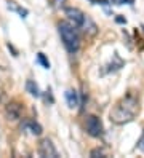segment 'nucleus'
I'll list each match as a JSON object with an SVG mask.
<instances>
[{
	"mask_svg": "<svg viewBox=\"0 0 144 158\" xmlns=\"http://www.w3.org/2000/svg\"><path fill=\"white\" fill-rule=\"evenodd\" d=\"M138 114H139V98L136 93L130 91L115 102V106L112 107L109 114V118L115 125H125L134 120Z\"/></svg>",
	"mask_w": 144,
	"mask_h": 158,
	"instance_id": "f257e3e1",
	"label": "nucleus"
},
{
	"mask_svg": "<svg viewBox=\"0 0 144 158\" xmlns=\"http://www.w3.org/2000/svg\"><path fill=\"white\" fill-rule=\"evenodd\" d=\"M77 29H79V27H75L69 21L67 23L64 21V23L58 24V32H59V35H61V40L66 46V50L71 54H75L80 48V37H79Z\"/></svg>",
	"mask_w": 144,
	"mask_h": 158,
	"instance_id": "f03ea898",
	"label": "nucleus"
},
{
	"mask_svg": "<svg viewBox=\"0 0 144 158\" xmlns=\"http://www.w3.org/2000/svg\"><path fill=\"white\" fill-rule=\"evenodd\" d=\"M85 129L91 137H99L103 136V131H104L103 122L96 115H88L85 118Z\"/></svg>",
	"mask_w": 144,
	"mask_h": 158,
	"instance_id": "7ed1b4c3",
	"label": "nucleus"
},
{
	"mask_svg": "<svg viewBox=\"0 0 144 158\" xmlns=\"http://www.w3.org/2000/svg\"><path fill=\"white\" fill-rule=\"evenodd\" d=\"M66 16H67V21L74 24L75 27H79V29L83 26L85 18H86L79 8H74V6H66Z\"/></svg>",
	"mask_w": 144,
	"mask_h": 158,
	"instance_id": "20e7f679",
	"label": "nucleus"
},
{
	"mask_svg": "<svg viewBox=\"0 0 144 158\" xmlns=\"http://www.w3.org/2000/svg\"><path fill=\"white\" fill-rule=\"evenodd\" d=\"M38 153H40V156H50V158L58 156V150L55 148L50 139H42L40 141V144H38Z\"/></svg>",
	"mask_w": 144,
	"mask_h": 158,
	"instance_id": "39448f33",
	"label": "nucleus"
},
{
	"mask_svg": "<svg viewBox=\"0 0 144 158\" xmlns=\"http://www.w3.org/2000/svg\"><path fill=\"white\" fill-rule=\"evenodd\" d=\"M21 112H23V107H21V104H18V102H10L5 107V114H7L8 120L21 118Z\"/></svg>",
	"mask_w": 144,
	"mask_h": 158,
	"instance_id": "423d86ee",
	"label": "nucleus"
},
{
	"mask_svg": "<svg viewBox=\"0 0 144 158\" xmlns=\"http://www.w3.org/2000/svg\"><path fill=\"white\" fill-rule=\"evenodd\" d=\"M21 129H24V131H27L29 134L32 136H40L42 134V126L38 125L37 122H34V120H24L23 125H21Z\"/></svg>",
	"mask_w": 144,
	"mask_h": 158,
	"instance_id": "0eeeda50",
	"label": "nucleus"
},
{
	"mask_svg": "<svg viewBox=\"0 0 144 158\" xmlns=\"http://www.w3.org/2000/svg\"><path fill=\"white\" fill-rule=\"evenodd\" d=\"M64 98H66L67 106H69L71 109H75L77 106H79V94H77L75 89H67L64 93Z\"/></svg>",
	"mask_w": 144,
	"mask_h": 158,
	"instance_id": "6e6552de",
	"label": "nucleus"
},
{
	"mask_svg": "<svg viewBox=\"0 0 144 158\" xmlns=\"http://www.w3.org/2000/svg\"><path fill=\"white\" fill-rule=\"evenodd\" d=\"M80 29H83V32L86 35H96V32H98V27H96V24L90 19L88 16L85 18V23H83V26L80 27Z\"/></svg>",
	"mask_w": 144,
	"mask_h": 158,
	"instance_id": "1a4fd4ad",
	"label": "nucleus"
},
{
	"mask_svg": "<svg viewBox=\"0 0 144 158\" xmlns=\"http://www.w3.org/2000/svg\"><path fill=\"white\" fill-rule=\"evenodd\" d=\"M7 6H8V10H11V11H16L21 18H26L29 15V10L27 8H23V6H19L16 2H13V0H8L7 2Z\"/></svg>",
	"mask_w": 144,
	"mask_h": 158,
	"instance_id": "9d476101",
	"label": "nucleus"
},
{
	"mask_svg": "<svg viewBox=\"0 0 144 158\" xmlns=\"http://www.w3.org/2000/svg\"><path fill=\"white\" fill-rule=\"evenodd\" d=\"M26 89H27V93H31V94L35 96V98L40 96V89H38L37 83H35L34 80H27V81H26Z\"/></svg>",
	"mask_w": 144,
	"mask_h": 158,
	"instance_id": "9b49d317",
	"label": "nucleus"
},
{
	"mask_svg": "<svg viewBox=\"0 0 144 158\" xmlns=\"http://www.w3.org/2000/svg\"><path fill=\"white\" fill-rule=\"evenodd\" d=\"M37 62L42 64L43 69H50V61L46 59V56H45L43 53H38V54H37Z\"/></svg>",
	"mask_w": 144,
	"mask_h": 158,
	"instance_id": "f8f14e48",
	"label": "nucleus"
},
{
	"mask_svg": "<svg viewBox=\"0 0 144 158\" xmlns=\"http://www.w3.org/2000/svg\"><path fill=\"white\" fill-rule=\"evenodd\" d=\"M66 2L67 0H51V5L55 10H66Z\"/></svg>",
	"mask_w": 144,
	"mask_h": 158,
	"instance_id": "ddd939ff",
	"label": "nucleus"
},
{
	"mask_svg": "<svg viewBox=\"0 0 144 158\" xmlns=\"http://www.w3.org/2000/svg\"><path fill=\"white\" fill-rule=\"evenodd\" d=\"M138 150L144 153V131H142V134H141V137H139V141H138Z\"/></svg>",
	"mask_w": 144,
	"mask_h": 158,
	"instance_id": "4468645a",
	"label": "nucleus"
},
{
	"mask_svg": "<svg viewBox=\"0 0 144 158\" xmlns=\"http://www.w3.org/2000/svg\"><path fill=\"white\" fill-rule=\"evenodd\" d=\"M91 156H96V155H99V156H106L104 155V152L101 150V148H94V150H91V153H90Z\"/></svg>",
	"mask_w": 144,
	"mask_h": 158,
	"instance_id": "2eb2a0df",
	"label": "nucleus"
},
{
	"mask_svg": "<svg viewBox=\"0 0 144 158\" xmlns=\"http://www.w3.org/2000/svg\"><path fill=\"white\" fill-rule=\"evenodd\" d=\"M45 99L48 101V102H53L55 99H53V96H51V89L48 88V91H46V96H45Z\"/></svg>",
	"mask_w": 144,
	"mask_h": 158,
	"instance_id": "dca6fc26",
	"label": "nucleus"
},
{
	"mask_svg": "<svg viewBox=\"0 0 144 158\" xmlns=\"http://www.w3.org/2000/svg\"><path fill=\"white\" fill-rule=\"evenodd\" d=\"M115 5H123V3H133V0H114Z\"/></svg>",
	"mask_w": 144,
	"mask_h": 158,
	"instance_id": "f3484780",
	"label": "nucleus"
},
{
	"mask_svg": "<svg viewBox=\"0 0 144 158\" xmlns=\"http://www.w3.org/2000/svg\"><path fill=\"white\" fill-rule=\"evenodd\" d=\"M117 23H120V24H125V23H127V19H125V18H122V16H119V18H117Z\"/></svg>",
	"mask_w": 144,
	"mask_h": 158,
	"instance_id": "a211bd4d",
	"label": "nucleus"
}]
</instances>
